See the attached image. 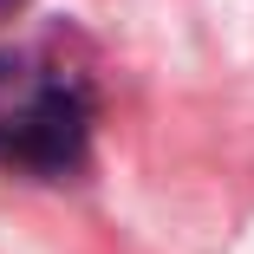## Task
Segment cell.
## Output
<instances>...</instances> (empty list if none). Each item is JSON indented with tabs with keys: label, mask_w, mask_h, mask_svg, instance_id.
<instances>
[{
	"label": "cell",
	"mask_w": 254,
	"mask_h": 254,
	"mask_svg": "<svg viewBox=\"0 0 254 254\" xmlns=\"http://www.w3.org/2000/svg\"><path fill=\"white\" fill-rule=\"evenodd\" d=\"M91 72L59 39L0 46V170L59 183L85 163L91 143Z\"/></svg>",
	"instance_id": "obj_1"
},
{
	"label": "cell",
	"mask_w": 254,
	"mask_h": 254,
	"mask_svg": "<svg viewBox=\"0 0 254 254\" xmlns=\"http://www.w3.org/2000/svg\"><path fill=\"white\" fill-rule=\"evenodd\" d=\"M26 7H33V0H0V26H7L13 13H26Z\"/></svg>",
	"instance_id": "obj_2"
}]
</instances>
